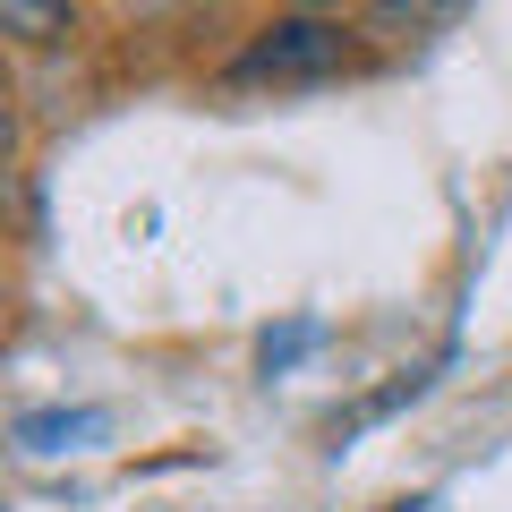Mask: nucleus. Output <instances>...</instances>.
Listing matches in <instances>:
<instances>
[{"label": "nucleus", "instance_id": "nucleus-2", "mask_svg": "<svg viewBox=\"0 0 512 512\" xmlns=\"http://www.w3.org/2000/svg\"><path fill=\"white\" fill-rule=\"evenodd\" d=\"M0 35H18L26 52H52L77 35V0H0Z\"/></svg>", "mask_w": 512, "mask_h": 512}, {"label": "nucleus", "instance_id": "nucleus-3", "mask_svg": "<svg viewBox=\"0 0 512 512\" xmlns=\"http://www.w3.org/2000/svg\"><path fill=\"white\" fill-rule=\"evenodd\" d=\"M77 436H103V410H43V419H18V444H35V453H60V444Z\"/></svg>", "mask_w": 512, "mask_h": 512}, {"label": "nucleus", "instance_id": "nucleus-1", "mask_svg": "<svg viewBox=\"0 0 512 512\" xmlns=\"http://www.w3.org/2000/svg\"><path fill=\"white\" fill-rule=\"evenodd\" d=\"M342 60H350V35L325 26V9H299V18H274L239 43L231 86H325V77H342Z\"/></svg>", "mask_w": 512, "mask_h": 512}, {"label": "nucleus", "instance_id": "nucleus-4", "mask_svg": "<svg viewBox=\"0 0 512 512\" xmlns=\"http://www.w3.org/2000/svg\"><path fill=\"white\" fill-rule=\"evenodd\" d=\"M299 9H333V0H299Z\"/></svg>", "mask_w": 512, "mask_h": 512}]
</instances>
